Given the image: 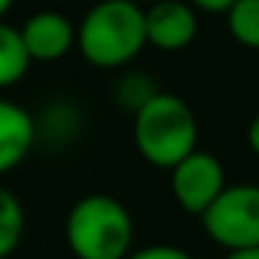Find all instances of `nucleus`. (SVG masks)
<instances>
[{
  "instance_id": "39448f33",
  "label": "nucleus",
  "mask_w": 259,
  "mask_h": 259,
  "mask_svg": "<svg viewBox=\"0 0 259 259\" xmlns=\"http://www.w3.org/2000/svg\"><path fill=\"white\" fill-rule=\"evenodd\" d=\"M226 187H229V181H226L223 162L201 148L170 170V192H173L176 203L195 218H201L218 201Z\"/></svg>"
},
{
  "instance_id": "f03ea898",
  "label": "nucleus",
  "mask_w": 259,
  "mask_h": 259,
  "mask_svg": "<svg viewBox=\"0 0 259 259\" xmlns=\"http://www.w3.org/2000/svg\"><path fill=\"white\" fill-rule=\"evenodd\" d=\"M137 153L151 167L173 170L181 159L198 151V120L184 98L156 92L134 114Z\"/></svg>"
},
{
  "instance_id": "2eb2a0df",
  "label": "nucleus",
  "mask_w": 259,
  "mask_h": 259,
  "mask_svg": "<svg viewBox=\"0 0 259 259\" xmlns=\"http://www.w3.org/2000/svg\"><path fill=\"white\" fill-rule=\"evenodd\" d=\"M245 142H248V148H251V153H256V156H259V114L251 120V123H248Z\"/></svg>"
},
{
  "instance_id": "ddd939ff",
  "label": "nucleus",
  "mask_w": 259,
  "mask_h": 259,
  "mask_svg": "<svg viewBox=\"0 0 259 259\" xmlns=\"http://www.w3.org/2000/svg\"><path fill=\"white\" fill-rule=\"evenodd\" d=\"M125 259H195L190 251L179 245H167V242H159V245H145V248H134Z\"/></svg>"
},
{
  "instance_id": "7ed1b4c3",
  "label": "nucleus",
  "mask_w": 259,
  "mask_h": 259,
  "mask_svg": "<svg viewBox=\"0 0 259 259\" xmlns=\"http://www.w3.org/2000/svg\"><path fill=\"white\" fill-rule=\"evenodd\" d=\"M64 237L75 259H125L134 251V220L123 201L92 192L70 206Z\"/></svg>"
},
{
  "instance_id": "4468645a",
  "label": "nucleus",
  "mask_w": 259,
  "mask_h": 259,
  "mask_svg": "<svg viewBox=\"0 0 259 259\" xmlns=\"http://www.w3.org/2000/svg\"><path fill=\"white\" fill-rule=\"evenodd\" d=\"M195 12H212V14H226L237 0H187Z\"/></svg>"
},
{
  "instance_id": "1a4fd4ad",
  "label": "nucleus",
  "mask_w": 259,
  "mask_h": 259,
  "mask_svg": "<svg viewBox=\"0 0 259 259\" xmlns=\"http://www.w3.org/2000/svg\"><path fill=\"white\" fill-rule=\"evenodd\" d=\"M28 67H31V56L23 45V34L12 25L0 23V90L23 81Z\"/></svg>"
},
{
  "instance_id": "f257e3e1",
  "label": "nucleus",
  "mask_w": 259,
  "mask_h": 259,
  "mask_svg": "<svg viewBox=\"0 0 259 259\" xmlns=\"http://www.w3.org/2000/svg\"><path fill=\"white\" fill-rule=\"evenodd\" d=\"M145 45V9L134 0H101L75 28V48L101 70L125 67Z\"/></svg>"
},
{
  "instance_id": "423d86ee",
  "label": "nucleus",
  "mask_w": 259,
  "mask_h": 259,
  "mask_svg": "<svg viewBox=\"0 0 259 259\" xmlns=\"http://www.w3.org/2000/svg\"><path fill=\"white\" fill-rule=\"evenodd\" d=\"M145 36L156 51L176 53L198 36V14L187 0H156L145 9Z\"/></svg>"
},
{
  "instance_id": "6e6552de",
  "label": "nucleus",
  "mask_w": 259,
  "mask_h": 259,
  "mask_svg": "<svg viewBox=\"0 0 259 259\" xmlns=\"http://www.w3.org/2000/svg\"><path fill=\"white\" fill-rule=\"evenodd\" d=\"M36 142V120L14 101L0 98V176L14 170Z\"/></svg>"
},
{
  "instance_id": "20e7f679",
  "label": "nucleus",
  "mask_w": 259,
  "mask_h": 259,
  "mask_svg": "<svg viewBox=\"0 0 259 259\" xmlns=\"http://www.w3.org/2000/svg\"><path fill=\"white\" fill-rule=\"evenodd\" d=\"M203 234L226 253L259 248V184H229L220 198L201 214Z\"/></svg>"
},
{
  "instance_id": "f3484780",
  "label": "nucleus",
  "mask_w": 259,
  "mask_h": 259,
  "mask_svg": "<svg viewBox=\"0 0 259 259\" xmlns=\"http://www.w3.org/2000/svg\"><path fill=\"white\" fill-rule=\"evenodd\" d=\"M12 3H14V0H0V23H3V14L12 9Z\"/></svg>"
},
{
  "instance_id": "f8f14e48",
  "label": "nucleus",
  "mask_w": 259,
  "mask_h": 259,
  "mask_svg": "<svg viewBox=\"0 0 259 259\" xmlns=\"http://www.w3.org/2000/svg\"><path fill=\"white\" fill-rule=\"evenodd\" d=\"M156 92L159 90L153 87V81L148 78V75L131 73V75H125V78L117 84V101L123 103L125 109H131V112L137 114L153 95H156Z\"/></svg>"
},
{
  "instance_id": "dca6fc26",
  "label": "nucleus",
  "mask_w": 259,
  "mask_h": 259,
  "mask_svg": "<svg viewBox=\"0 0 259 259\" xmlns=\"http://www.w3.org/2000/svg\"><path fill=\"white\" fill-rule=\"evenodd\" d=\"M223 259H259V248H248V251H231Z\"/></svg>"
},
{
  "instance_id": "a211bd4d",
  "label": "nucleus",
  "mask_w": 259,
  "mask_h": 259,
  "mask_svg": "<svg viewBox=\"0 0 259 259\" xmlns=\"http://www.w3.org/2000/svg\"><path fill=\"white\" fill-rule=\"evenodd\" d=\"M134 3H140V6H142V3H145V6H151V3H156V0H134Z\"/></svg>"
},
{
  "instance_id": "9b49d317",
  "label": "nucleus",
  "mask_w": 259,
  "mask_h": 259,
  "mask_svg": "<svg viewBox=\"0 0 259 259\" xmlns=\"http://www.w3.org/2000/svg\"><path fill=\"white\" fill-rule=\"evenodd\" d=\"M226 28L237 45L259 51V0H237L226 12Z\"/></svg>"
},
{
  "instance_id": "9d476101",
  "label": "nucleus",
  "mask_w": 259,
  "mask_h": 259,
  "mask_svg": "<svg viewBox=\"0 0 259 259\" xmlns=\"http://www.w3.org/2000/svg\"><path fill=\"white\" fill-rule=\"evenodd\" d=\"M25 234V209L12 190L0 187V259H9Z\"/></svg>"
},
{
  "instance_id": "0eeeda50",
  "label": "nucleus",
  "mask_w": 259,
  "mask_h": 259,
  "mask_svg": "<svg viewBox=\"0 0 259 259\" xmlns=\"http://www.w3.org/2000/svg\"><path fill=\"white\" fill-rule=\"evenodd\" d=\"M31 62H59L75 45V25L62 12H36L20 28Z\"/></svg>"
}]
</instances>
